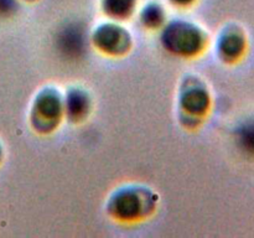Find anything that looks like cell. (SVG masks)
<instances>
[{
  "label": "cell",
  "mask_w": 254,
  "mask_h": 238,
  "mask_svg": "<svg viewBox=\"0 0 254 238\" xmlns=\"http://www.w3.org/2000/svg\"><path fill=\"white\" fill-rule=\"evenodd\" d=\"M9 10H11V2H10L9 0H4V1L0 0V12L5 14V12H7Z\"/></svg>",
  "instance_id": "9c48e42d"
},
{
  "label": "cell",
  "mask_w": 254,
  "mask_h": 238,
  "mask_svg": "<svg viewBox=\"0 0 254 238\" xmlns=\"http://www.w3.org/2000/svg\"><path fill=\"white\" fill-rule=\"evenodd\" d=\"M1 156H2V149H1V145H0V160H1Z\"/></svg>",
  "instance_id": "30bf717a"
},
{
  "label": "cell",
  "mask_w": 254,
  "mask_h": 238,
  "mask_svg": "<svg viewBox=\"0 0 254 238\" xmlns=\"http://www.w3.org/2000/svg\"><path fill=\"white\" fill-rule=\"evenodd\" d=\"M145 202H149V197L139 188H123L112 197L109 210L121 220H131L144 212Z\"/></svg>",
  "instance_id": "7a4b0ae2"
},
{
  "label": "cell",
  "mask_w": 254,
  "mask_h": 238,
  "mask_svg": "<svg viewBox=\"0 0 254 238\" xmlns=\"http://www.w3.org/2000/svg\"><path fill=\"white\" fill-rule=\"evenodd\" d=\"M34 112L36 113L35 118L39 120L40 125L55 123L56 119L59 120L64 112V102L59 97V93L51 89H46L36 98ZM45 129H47V124L45 125Z\"/></svg>",
  "instance_id": "277c9868"
},
{
  "label": "cell",
  "mask_w": 254,
  "mask_h": 238,
  "mask_svg": "<svg viewBox=\"0 0 254 238\" xmlns=\"http://www.w3.org/2000/svg\"><path fill=\"white\" fill-rule=\"evenodd\" d=\"M64 109L69 117L74 119H79L84 116L88 109V97L81 89H72L68 92L66 101L64 103Z\"/></svg>",
  "instance_id": "5b68a950"
},
{
  "label": "cell",
  "mask_w": 254,
  "mask_h": 238,
  "mask_svg": "<svg viewBox=\"0 0 254 238\" xmlns=\"http://www.w3.org/2000/svg\"><path fill=\"white\" fill-rule=\"evenodd\" d=\"M183 106L190 113H201L207 108L208 97L200 87H190L183 96Z\"/></svg>",
  "instance_id": "8992f818"
},
{
  "label": "cell",
  "mask_w": 254,
  "mask_h": 238,
  "mask_svg": "<svg viewBox=\"0 0 254 238\" xmlns=\"http://www.w3.org/2000/svg\"><path fill=\"white\" fill-rule=\"evenodd\" d=\"M163 42L166 49L180 55L197 54L203 44L200 30L188 24L170 25L164 31Z\"/></svg>",
  "instance_id": "6da1fadb"
},
{
  "label": "cell",
  "mask_w": 254,
  "mask_h": 238,
  "mask_svg": "<svg viewBox=\"0 0 254 238\" xmlns=\"http://www.w3.org/2000/svg\"><path fill=\"white\" fill-rule=\"evenodd\" d=\"M241 49V40L235 35H230V36L225 37L221 45V50L225 52L226 55H235L240 51Z\"/></svg>",
  "instance_id": "52a82bcc"
},
{
  "label": "cell",
  "mask_w": 254,
  "mask_h": 238,
  "mask_svg": "<svg viewBox=\"0 0 254 238\" xmlns=\"http://www.w3.org/2000/svg\"><path fill=\"white\" fill-rule=\"evenodd\" d=\"M241 141L248 150H254V125H248L242 129Z\"/></svg>",
  "instance_id": "ba28073f"
},
{
  "label": "cell",
  "mask_w": 254,
  "mask_h": 238,
  "mask_svg": "<svg viewBox=\"0 0 254 238\" xmlns=\"http://www.w3.org/2000/svg\"><path fill=\"white\" fill-rule=\"evenodd\" d=\"M93 41L101 51L117 55L128 51L130 37L128 32L124 31V29H121L116 25H104L96 30Z\"/></svg>",
  "instance_id": "3957f363"
}]
</instances>
